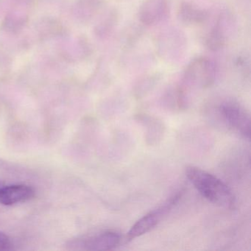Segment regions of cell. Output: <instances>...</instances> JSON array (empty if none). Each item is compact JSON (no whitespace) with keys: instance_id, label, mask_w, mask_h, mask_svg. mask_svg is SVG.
I'll list each match as a JSON object with an SVG mask.
<instances>
[{"instance_id":"1","label":"cell","mask_w":251,"mask_h":251,"mask_svg":"<svg viewBox=\"0 0 251 251\" xmlns=\"http://www.w3.org/2000/svg\"><path fill=\"white\" fill-rule=\"evenodd\" d=\"M186 176L195 189L210 202L227 209H233L235 197L230 188L212 174L195 167H188Z\"/></svg>"},{"instance_id":"2","label":"cell","mask_w":251,"mask_h":251,"mask_svg":"<svg viewBox=\"0 0 251 251\" xmlns=\"http://www.w3.org/2000/svg\"><path fill=\"white\" fill-rule=\"evenodd\" d=\"M183 191L177 192L167 200L161 206L150 211L139 219L127 233V240L130 241L136 239L153 229L177 205L183 195Z\"/></svg>"},{"instance_id":"3","label":"cell","mask_w":251,"mask_h":251,"mask_svg":"<svg viewBox=\"0 0 251 251\" xmlns=\"http://www.w3.org/2000/svg\"><path fill=\"white\" fill-rule=\"evenodd\" d=\"M183 77L185 83L208 87L215 80V64L207 57H198L188 64Z\"/></svg>"},{"instance_id":"4","label":"cell","mask_w":251,"mask_h":251,"mask_svg":"<svg viewBox=\"0 0 251 251\" xmlns=\"http://www.w3.org/2000/svg\"><path fill=\"white\" fill-rule=\"evenodd\" d=\"M120 242L121 236L118 233L105 231L70 241L67 246L73 251H108L118 246Z\"/></svg>"},{"instance_id":"5","label":"cell","mask_w":251,"mask_h":251,"mask_svg":"<svg viewBox=\"0 0 251 251\" xmlns=\"http://www.w3.org/2000/svg\"><path fill=\"white\" fill-rule=\"evenodd\" d=\"M225 121L232 129L246 139L251 136V117L248 111L233 101L223 102L219 108Z\"/></svg>"},{"instance_id":"6","label":"cell","mask_w":251,"mask_h":251,"mask_svg":"<svg viewBox=\"0 0 251 251\" xmlns=\"http://www.w3.org/2000/svg\"><path fill=\"white\" fill-rule=\"evenodd\" d=\"M169 11L168 0H145L139 7L138 18L145 25H155L167 18Z\"/></svg>"},{"instance_id":"7","label":"cell","mask_w":251,"mask_h":251,"mask_svg":"<svg viewBox=\"0 0 251 251\" xmlns=\"http://www.w3.org/2000/svg\"><path fill=\"white\" fill-rule=\"evenodd\" d=\"M34 190L27 185H3L0 187V204L11 205L26 202L34 196Z\"/></svg>"},{"instance_id":"8","label":"cell","mask_w":251,"mask_h":251,"mask_svg":"<svg viewBox=\"0 0 251 251\" xmlns=\"http://www.w3.org/2000/svg\"><path fill=\"white\" fill-rule=\"evenodd\" d=\"M177 16L181 23L195 25L205 23L208 20V13L191 2L183 1L179 6Z\"/></svg>"},{"instance_id":"9","label":"cell","mask_w":251,"mask_h":251,"mask_svg":"<svg viewBox=\"0 0 251 251\" xmlns=\"http://www.w3.org/2000/svg\"><path fill=\"white\" fill-rule=\"evenodd\" d=\"M226 41L224 27L221 19H219L217 23L207 35L205 38V45L211 50H217L223 48L226 44Z\"/></svg>"},{"instance_id":"10","label":"cell","mask_w":251,"mask_h":251,"mask_svg":"<svg viewBox=\"0 0 251 251\" xmlns=\"http://www.w3.org/2000/svg\"><path fill=\"white\" fill-rule=\"evenodd\" d=\"M118 20L117 11L116 10L110 11L98 26V29H97L98 34L102 37L111 34V32L114 30V27L117 25Z\"/></svg>"},{"instance_id":"11","label":"cell","mask_w":251,"mask_h":251,"mask_svg":"<svg viewBox=\"0 0 251 251\" xmlns=\"http://www.w3.org/2000/svg\"><path fill=\"white\" fill-rule=\"evenodd\" d=\"M102 6V0H80L79 7L81 9V16L84 20L92 19Z\"/></svg>"},{"instance_id":"12","label":"cell","mask_w":251,"mask_h":251,"mask_svg":"<svg viewBox=\"0 0 251 251\" xmlns=\"http://www.w3.org/2000/svg\"><path fill=\"white\" fill-rule=\"evenodd\" d=\"M11 249V242L5 233L0 232V251H8Z\"/></svg>"}]
</instances>
